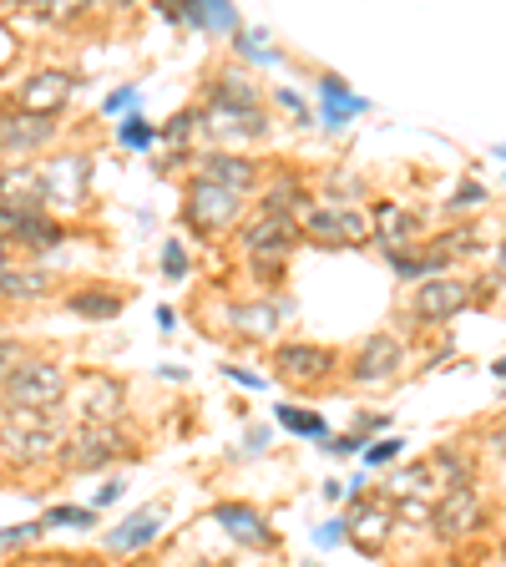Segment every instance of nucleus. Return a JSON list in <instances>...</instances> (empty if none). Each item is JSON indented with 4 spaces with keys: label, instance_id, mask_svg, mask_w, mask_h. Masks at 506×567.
<instances>
[{
    "label": "nucleus",
    "instance_id": "1",
    "mask_svg": "<svg viewBox=\"0 0 506 567\" xmlns=\"http://www.w3.org/2000/svg\"><path fill=\"white\" fill-rule=\"evenodd\" d=\"M71 436L66 411H0V456L21 471L61 466V446Z\"/></svg>",
    "mask_w": 506,
    "mask_h": 567
},
{
    "label": "nucleus",
    "instance_id": "2",
    "mask_svg": "<svg viewBox=\"0 0 506 567\" xmlns=\"http://www.w3.org/2000/svg\"><path fill=\"white\" fill-rule=\"evenodd\" d=\"M233 238H238V254L248 264V279L264 284V289H279L284 274H289V259L299 249V223L294 218L253 213V218H243V228Z\"/></svg>",
    "mask_w": 506,
    "mask_h": 567
},
{
    "label": "nucleus",
    "instance_id": "3",
    "mask_svg": "<svg viewBox=\"0 0 506 567\" xmlns=\"http://www.w3.org/2000/svg\"><path fill=\"white\" fill-rule=\"evenodd\" d=\"M71 370L51 355H26V365L0 385V411H56L66 405Z\"/></svg>",
    "mask_w": 506,
    "mask_h": 567
},
{
    "label": "nucleus",
    "instance_id": "4",
    "mask_svg": "<svg viewBox=\"0 0 506 567\" xmlns=\"http://www.w3.org/2000/svg\"><path fill=\"white\" fill-rule=\"evenodd\" d=\"M132 456H142V446L127 426L81 421V426H71V436L61 446V471H102V466H117V461H132Z\"/></svg>",
    "mask_w": 506,
    "mask_h": 567
},
{
    "label": "nucleus",
    "instance_id": "5",
    "mask_svg": "<svg viewBox=\"0 0 506 567\" xmlns=\"http://www.w3.org/2000/svg\"><path fill=\"white\" fill-rule=\"evenodd\" d=\"M183 223H188V233L218 243V238H228V233L243 228V198L228 193V188H218V183L193 178L188 193H183Z\"/></svg>",
    "mask_w": 506,
    "mask_h": 567
},
{
    "label": "nucleus",
    "instance_id": "6",
    "mask_svg": "<svg viewBox=\"0 0 506 567\" xmlns=\"http://www.w3.org/2000/svg\"><path fill=\"white\" fill-rule=\"evenodd\" d=\"M299 238L324 243V249H360V243L375 238V223H370L365 208H340V203L314 198V203L299 213Z\"/></svg>",
    "mask_w": 506,
    "mask_h": 567
},
{
    "label": "nucleus",
    "instance_id": "7",
    "mask_svg": "<svg viewBox=\"0 0 506 567\" xmlns=\"http://www.w3.org/2000/svg\"><path fill=\"white\" fill-rule=\"evenodd\" d=\"M66 405H71V426H81V421L122 426V416H127V385L117 375H107V370H81V375H71Z\"/></svg>",
    "mask_w": 506,
    "mask_h": 567
},
{
    "label": "nucleus",
    "instance_id": "8",
    "mask_svg": "<svg viewBox=\"0 0 506 567\" xmlns=\"http://www.w3.org/2000/svg\"><path fill=\"white\" fill-rule=\"evenodd\" d=\"M491 527V502L486 492L471 481V486H456V492L436 497V517H431V537L456 547V542H471Z\"/></svg>",
    "mask_w": 506,
    "mask_h": 567
},
{
    "label": "nucleus",
    "instance_id": "9",
    "mask_svg": "<svg viewBox=\"0 0 506 567\" xmlns=\"http://www.w3.org/2000/svg\"><path fill=\"white\" fill-rule=\"evenodd\" d=\"M269 360H274V375L294 390H329L334 375H340V355L314 340H279Z\"/></svg>",
    "mask_w": 506,
    "mask_h": 567
},
{
    "label": "nucleus",
    "instance_id": "10",
    "mask_svg": "<svg viewBox=\"0 0 506 567\" xmlns=\"http://www.w3.org/2000/svg\"><path fill=\"white\" fill-rule=\"evenodd\" d=\"M400 370H405V340L390 335V330L365 335V340L350 350V360H345V380H350L355 390H380V385L400 380Z\"/></svg>",
    "mask_w": 506,
    "mask_h": 567
},
{
    "label": "nucleus",
    "instance_id": "11",
    "mask_svg": "<svg viewBox=\"0 0 506 567\" xmlns=\"http://www.w3.org/2000/svg\"><path fill=\"white\" fill-rule=\"evenodd\" d=\"M461 309H471V284L466 279H426L410 289V304H405V324H420V330H436V324L456 319Z\"/></svg>",
    "mask_w": 506,
    "mask_h": 567
},
{
    "label": "nucleus",
    "instance_id": "12",
    "mask_svg": "<svg viewBox=\"0 0 506 567\" xmlns=\"http://www.w3.org/2000/svg\"><path fill=\"white\" fill-rule=\"evenodd\" d=\"M193 178L218 183L238 198H248L253 188H264V162H253L248 152H228V147H208L193 157Z\"/></svg>",
    "mask_w": 506,
    "mask_h": 567
},
{
    "label": "nucleus",
    "instance_id": "13",
    "mask_svg": "<svg viewBox=\"0 0 506 567\" xmlns=\"http://www.w3.org/2000/svg\"><path fill=\"white\" fill-rule=\"evenodd\" d=\"M71 92H76V76L61 71V66H46V71H31L21 87L11 92V107L26 112V117H61Z\"/></svg>",
    "mask_w": 506,
    "mask_h": 567
},
{
    "label": "nucleus",
    "instance_id": "14",
    "mask_svg": "<svg viewBox=\"0 0 506 567\" xmlns=\"http://www.w3.org/2000/svg\"><path fill=\"white\" fill-rule=\"evenodd\" d=\"M56 117H26L16 107L0 112V162H31L36 152H46L56 142Z\"/></svg>",
    "mask_w": 506,
    "mask_h": 567
},
{
    "label": "nucleus",
    "instance_id": "15",
    "mask_svg": "<svg viewBox=\"0 0 506 567\" xmlns=\"http://www.w3.org/2000/svg\"><path fill=\"white\" fill-rule=\"evenodd\" d=\"M203 117V132L213 137V147H228L238 152V142H264L274 132L269 112L264 107H248V112H233V107H198Z\"/></svg>",
    "mask_w": 506,
    "mask_h": 567
},
{
    "label": "nucleus",
    "instance_id": "16",
    "mask_svg": "<svg viewBox=\"0 0 506 567\" xmlns=\"http://www.w3.org/2000/svg\"><path fill=\"white\" fill-rule=\"evenodd\" d=\"M0 238H6V249H21V254H51L56 243L66 238V228H61L51 213L0 208Z\"/></svg>",
    "mask_w": 506,
    "mask_h": 567
},
{
    "label": "nucleus",
    "instance_id": "17",
    "mask_svg": "<svg viewBox=\"0 0 506 567\" xmlns=\"http://www.w3.org/2000/svg\"><path fill=\"white\" fill-rule=\"evenodd\" d=\"M41 188H46V213L51 208H76L92 193V162L87 157H56L41 168Z\"/></svg>",
    "mask_w": 506,
    "mask_h": 567
},
{
    "label": "nucleus",
    "instance_id": "18",
    "mask_svg": "<svg viewBox=\"0 0 506 567\" xmlns=\"http://www.w3.org/2000/svg\"><path fill=\"white\" fill-rule=\"evenodd\" d=\"M208 517H213L238 547H259V552H274V547H279L274 522H269L259 507H248V502H213Z\"/></svg>",
    "mask_w": 506,
    "mask_h": 567
},
{
    "label": "nucleus",
    "instance_id": "19",
    "mask_svg": "<svg viewBox=\"0 0 506 567\" xmlns=\"http://www.w3.org/2000/svg\"><path fill=\"white\" fill-rule=\"evenodd\" d=\"M198 107H233V112H248V107H264V87L253 81L243 66H213L208 81H203V102Z\"/></svg>",
    "mask_w": 506,
    "mask_h": 567
},
{
    "label": "nucleus",
    "instance_id": "20",
    "mask_svg": "<svg viewBox=\"0 0 506 567\" xmlns=\"http://www.w3.org/2000/svg\"><path fill=\"white\" fill-rule=\"evenodd\" d=\"M309 203H314V198H309V183H304V173H294V168H274V173H264L259 208H253V213H269V218H294V223H299V213H304Z\"/></svg>",
    "mask_w": 506,
    "mask_h": 567
},
{
    "label": "nucleus",
    "instance_id": "21",
    "mask_svg": "<svg viewBox=\"0 0 506 567\" xmlns=\"http://www.w3.org/2000/svg\"><path fill=\"white\" fill-rule=\"evenodd\" d=\"M289 309H294L289 299H264V294H259V299L228 304V309H223V324H228V330H233L238 340H269Z\"/></svg>",
    "mask_w": 506,
    "mask_h": 567
},
{
    "label": "nucleus",
    "instance_id": "22",
    "mask_svg": "<svg viewBox=\"0 0 506 567\" xmlns=\"http://www.w3.org/2000/svg\"><path fill=\"white\" fill-rule=\"evenodd\" d=\"M375 249L380 254H400V249H415L420 243V233H426V218H420L415 208H405V203H380L375 208Z\"/></svg>",
    "mask_w": 506,
    "mask_h": 567
},
{
    "label": "nucleus",
    "instance_id": "23",
    "mask_svg": "<svg viewBox=\"0 0 506 567\" xmlns=\"http://www.w3.org/2000/svg\"><path fill=\"white\" fill-rule=\"evenodd\" d=\"M0 208H21V213H46V188H41V168H31V162H0Z\"/></svg>",
    "mask_w": 506,
    "mask_h": 567
},
{
    "label": "nucleus",
    "instance_id": "24",
    "mask_svg": "<svg viewBox=\"0 0 506 567\" xmlns=\"http://www.w3.org/2000/svg\"><path fill=\"white\" fill-rule=\"evenodd\" d=\"M390 532H395V507L390 502H355V512H350V522H345V537L360 547V552H385V542H390Z\"/></svg>",
    "mask_w": 506,
    "mask_h": 567
},
{
    "label": "nucleus",
    "instance_id": "25",
    "mask_svg": "<svg viewBox=\"0 0 506 567\" xmlns=\"http://www.w3.org/2000/svg\"><path fill=\"white\" fill-rule=\"evenodd\" d=\"M56 294V274L51 269H31V264H0V304H36Z\"/></svg>",
    "mask_w": 506,
    "mask_h": 567
},
{
    "label": "nucleus",
    "instance_id": "26",
    "mask_svg": "<svg viewBox=\"0 0 506 567\" xmlns=\"http://www.w3.org/2000/svg\"><path fill=\"white\" fill-rule=\"evenodd\" d=\"M61 304H66L76 319L102 324V319H117V314L127 309V294H122L117 284H81V289H66Z\"/></svg>",
    "mask_w": 506,
    "mask_h": 567
},
{
    "label": "nucleus",
    "instance_id": "27",
    "mask_svg": "<svg viewBox=\"0 0 506 567\" xmlns=\"http://www.w3.org/2000/svg\"><path fill=\"white\" fill-rule=\"evenodd\" d=\"M157 532H162V507H147V512H132L127 522H117L102 537V547L107 552H142V547L157 542Z\"/></svg>",
    "mask_w": 506,
    "mask_h": 567
},
{
    "label": "nucleus",
    "instance_id": "28",
    "mask_svg": "<svg viewBox=\"0 0 506 567\" xmlns=\"http://www.w3.org/2000/svg\"><path fill=\"white\" fill-rule=\"evenodd\" d=\"M319 92H324V127L329 132H345V122L350 117H360V112H370V102L365 97H355L350 87H345V81L340 76H319Z\"/></svg>",
    "mask_w": 506,
    "mask_h": 567
},
{
    "label": "nucleus",
    "instance_id": "29",
    "mask_svg": "<svg viewBox=\"0 0 506 567\" xmlns=\"http://www.w3.org/2000/svg\"><path fill=\"white\" fill-rule=\"evenodd\" d=\"M319 193H324V203L360 208V203L370 198V178H360V173H350V168H329V173L319 178Z\"/></svg>",
    "mask_w": 506,
    "mask_h": 567
},
{
    "label": "nucleus",
    "instance_id": "30",
    "mask_svg": "<svg viewBox=\"0 0 506 567\" xmlns=\"http://www.w3.org/2000/svg\"><path fill=\"white\" fill-rule=\"evenodd\" d=\"M431 476H436V492L446 497V492H456V486H471L476 481V461L466 456V451H436L431 456Z\"/></svg>",
    "mask_w": 506,
    "mask_h": 567
},
{
    "label": "nucleus",
    "instance_id": "31",
    "mask_svg": "<svg viewBox=\"0 0 506 567\" xmlns=\"http://www.w3.org/2000/svg\"><path fill=\"white\" fill-rule=\"evenodd\" d=\"M426 249H436L446 264H456V259H476L481 254V233L471 228V223H456V228H446V233H436Z\"/></svg>",
    "mask_w": 506,
    "mask_h": 567
},
{
    "label": "nucleus",
    "instance_id": "32",
    "mask_svg": "<svg viewBox=\"0 0 506 567\" xmlns=\"http://www.w3.org/2000/svg\"><path fill=\"white\" fill-rule=\"evenodd\" d=\"M274 411H279V426L294 431V436H314V441L329 436V426H324L319 411H299V405H274Z\"/></svg>",
    "mask_w": 506,
    "mask_h": 567
},
{
    "label": "nucleus",
    "instance_id": "33",
    "mask_svg": "<svg viewBox=\"0 0 506 567\" xmlns=\"http://www.w3.org/2000/svg\"><path fill=\"white\" fill-rule=\"evenodd\" d=\"M117 142L122 147H132V152H147L152 142H162V132L142 117V112H132V117H122V127H117Z\"/></svg>",
    "mask_w": 506,
    "mask_h": 567
},
{
    "label": "nucleus",
    "instance_id": "34",
    "mask_svg": "<svg viewBox=\"0 0 506 567\" xmlns=\"http://www.w3.org/2000/svg\"><path fill=\"white\" fill-rule=\"evenodd\" d=\"M203 132V117H198V107H183V112H173V122L162 127V142H173V147H188L193 137Z\"/></svg>",
    "mask_w": 506,
    "mask_h": 567
},
{
    "label": "nucleus",
    "instance_id": "35",
    "mask_svg": "<svg viewBox=\"0 0 506 567\" xmlns=\"http://www.w3.org/2000/svg\"><path fill=\"white\" fill-rule=\"evenodd\" d=\"M188 274H193V254L183 249L178 238H167V243H162V279H173V284H183Z\"/></svg>",
    "mask_w": 506,
    "mask_h": 567
},
{
    "label": "nucleus",
    "instance_id": "36",
    "mask_svg": "<svg viewBox=\"0 0 506 567\" xmlns=\"http://www.w3.org/2000/svg\"><path fill=\"white\" fill-rule=\"evenodd\" d=\"M431 517H436L431 497H400L395 502V522H405V527H431Z\"/></svg>",
    "mask_w": 506,
    "mask_h": 567
},
{
    "label": "nucleus",
    "instance_id": "37",
    "mask_svg": "<svg viewBox=\"0 0 506 567\" xmlns=\"http://www.w3.org/2000/svg\"><path fill=\"white\" fill-rule=\"evenodd\" d=\"M41 522H16V527H6V532H0V557H6V552H26V547H36L41 542Z\"/></svg>",
    "mask_w": 506,
    "mask_h": 567
},
{
    "label": "nucleus",
    "instance_id": "38",
    "mask_svg": "<svg viewBox=\"0 0 506 567\" xmlns=\"http://www.w3.org/2000/svg\"><path fill=\"white\" fill-rule=\"evenodd\" d=\"M486 198H491V193H486V183H476V178H466V183H461V188L451 193V203H446V213H451V218H461V213H471V208H481Z\"/></svg>",
    "mask_w": 506,
    "mask_h": 567
},
{
    "label": "nucleus",
    "instance_id": "39",
    "mask_svg": "<svg viewBox=\"0 0 506 567\" xmlns=\"http://www.w3.org/2000/svg\"><path fill=\"white\" fill-rule=\"evenodd\" d=\"M92 522H97L92 507H51L41 517V527H92Z\"/></svg>",
    "mask_w": 506,
    "mask_h": 567
},
{
    "label": "nucleus",
    "instance_id": "40",
    "mask_svg": "<svg viewBox=\"0 0 506 567\" xmlns=\"http://www.w3.org/2000/svg\"><path fill=\"white\" fill-rule=\"evenodd\" d=\"M26 355H31V350H26L21 340H0V385H6V380L26 365Z\"/></svg>",
    "mask_w": 506,
    "mask_h": 567
},
{
    "label": "nucleus",
    "instance_id": "41",
    "mask_svg": "<svg viewBox=\"0 0 506 567\" xmlns=\"http://www.w3.org/2000/svg\"><path fill=\"white\" fill-rule=\"evenodd\" d=\"M238 46H243L248 56H264V61H284L279 51H269V36H264V31H238Z\"/></svg>",
    "mask_w": 506,
    "mask_h": 567
},
{
    "label": "nucleus",
    "instance_id": "42",
    "mask_svg": "<svg viewBox=\"0 0 506 567\" xmlns=\"http://www.w3.org/2000/svg\"><path fill=\"white\" fill-rule=\"evenodd\" d=\"M400 451H405V446H400L395 436H385V441H370V446H365V461H370V466H390Z\"/></svg>",
    "mask_w": 506,
    "mask_h": 567
},
{
    "label": "nucleus",
    "instance_id": "43",
    "mask_svg": "<svg viewBox=\"0 0 506 567\" xmlns=\"http://www.w3.org/2000/svg\"><path fill=\"white\" fill-rule=\"evenodd\" d=\"M360 451H365V436H334L329 441V456H340V461L345 456H360Z\"/></svg>",
    "mask_w": 506,
    "mask_h": 567
},
{
    "label": "nucleus",
    "instance_id": "44",
    "mask_svg": "<svg viewBox=\"0 0 506 567\" xmlns=\"http://www.w3.org/2000/svg\"><path fill=\"white\" fill-rule=\"evenodd\" d=\"M122 492H127V486H122V481H107V486H102V492L92 497V512H102V507H112V502H117Z\"/></svg>",
    "mask_w": 506,
    "mask_h": 567
},
{
    "label": "nucleus",
    "instance_id": "45",
    "mask_svg": "<svg viewBox=\"0 0 506 567\" xmlns=\"http://www.w3.org/2000/svg\"><path fill=\"white\" fill-rule=\"evenodd\" d=\"M137 102V87H122V92H112L107 102H102V112H127Z\"/></svg>",
    "mask_w": 506,
    "mask_h": 567
},
{
    "label": "nucleus",
    "instance_id": "46",
    "mask_svg": "<svg viewBox=\"0 0 506 567\" xmlns=\"http://www.w3.org/2000/svg\"><path fill=\"white\" fill-rule=\"evenodd\" d=\"M274 102H279V107H289L299 122H309V107H304V97H294V92H284V87H279V92H274Z\"/></svg>",
    "mask_w": 506,
    "mask_h": 567
},
{
    "label": "nucleus",
    "instance_id": "47",
    "mask_svg": "<svg viewBox=\"0 0 506 567\" xmlns=\"http://www.w3.org/2000/svg\"><path fill=\"white\" fill-rule=\"evenodd\" d=\"M228 380H238V385H248V390H264V375H248L243 365H228Z\"/></svg>",
    "mask_w": 506,
    "mask_h": 567
},
{
    "label": "nucleus",
    "instance_id": "48",
    "mask_svg": "<svg viewBox=\"0 0 506 567\" xmlns=\"http://www.w3.org/2000/svg\"><path fill=\"white\" fill-rule=\"evenodd\" d=\"M243 441H248V451H269V431H264V426H248Z\"/></svg>",
    "mask_w": 506,
    "mask_h": 567
},
{
    "label": "nucleus",
    "instance_id": "49",
    "mask_svg": "<svg viewBox=\"0 0 506 567\" xmlns=\"http://www.w3.org/2000/svg\"><path fill=\"white\" fill-rule=\"evenodd\" d=\"M340 537H345V522H324V527H319V542H324V547H334Z\"/></svg>",
    "mask_w": 506,
    "mask_h": 567
},
{
    "label": "nucleus",
    "instance_id": "50",
    "mask_svg": "<svg viewBox=\"0 0 506 567\" xmlns=\"http://www.w3.org/2000/svg\"><path fill=\"white\" fill-rule=\"evenodd\" d=\"M390 426V416H360V431L355 436H370V431H385Z\"/></svg>",
    "mask_w": 506,
    "mask_h": 567
},
{
    "label": "nucleus",
    "instance_id": "51",
    "mask_svg": "<svg viewBox=\"0 0 506 567\" xmlns=\"http://www.w3.org/2000/svg\"><path fill=\"white\" fill-rule=\"evenodd\" d=\"M157 324H162V330H167V335H173V324H178V314H173V309H167V304H162V309H157Z\"/></svg>",
    "mask_w": 506,
    "mask_h": 567
},
{
    "label": "nucleus",
    "instance_id": "52",
    "mask_svg": "<svg viewBox=\"0 0 506 567\" xmlns=\"http://www.w3.org/2000/svg\"><path fill=\"white\" fill-rule=\"evenodd\" d=\"M491 375H496V380H506V355H501V360L491 365Z\"/></svg>",
    "mask_w": 506,
    "mask_h": 567
},
{
    "label": "nucleus",
    "instance_id": "53",
    "mask_svg": "<svg viewBox=\"0 0 506 567\" xmlns=\"http://www.w3.org/2000/svg\"><path fill=\"white\" fill-rule=\"evenodd\" d=\"M496 259H501V274H506V233H501V254Z\"/></svg>",
    "mask_w": 506,
    "mask_h": 567
},
{
    "label": "nucleus",
    "instance_id": "54",
    "mask_svg": "<svg viewBox=\"0 0 506 567\" xmlns=\"http://www.w3.org/2000/svg\"><path fill=\"white\" fill-rule=\"evenodd\" d=\"M198 567H233V562H198Z\"/></svg>",
    "mask_w": 506,
    "mask_h": 567
},
{
    "label": "nucleus",
    "instance_id": "55",
    "mask_svg": "<svg viewBox=\"0 0 506 567\" xmlns=\"http://www.w3.org/2000/svg\"><path fill=\"white\" fill-rule=\"evenodd\" d=\"M21 567H46V562H21Z\"/></svg>",
    "mask_w": 506,
    "mask_h": 567
}]
</instances>
